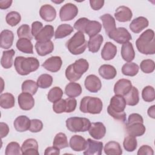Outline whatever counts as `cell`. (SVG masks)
Segmentation results:
<instances>
[{
  "label": "cell",
  "mask_w": 155,
  "mask_h": 155,
  "mask_svg": "<svg viewBox=\"0 0 155 155\" xmlns=\"http://www.w3.org/2000/svg\"><path fill=\"white\" fill-rule=\"evenodd\" d=\"M138 51L143 54H154L155 53L154 32L151 29L144 31L136 41Z\"/></svg>",
  "instance_id": "1"
},
{
  "label": "cell",
  "mask_w": 155,
  "mask_h": 155,
  "mask_svg": "<svg viewBox=\"0 0 155 155\" xmlns=\"http://www.w3.org/2000/svg\"><path fill=\"white\" fill-rule=\"evenodd\" d=\"M14 66L19 74L25 76L37 70L39 67V62L34 57L17 56L15 59Z\"/></svg>",
  "instance_id": "2"
},
{
  "label": "cell",
  "mask_w": 155,
  "mask_h": 155,
  "mask_svg": "<svg viewBox=\"0 0 155 155\" xmlns=\"http://www.w3.org/2000/svg\"><path fill=\"white\" fill-rule=\"evenodd\" d=\"M66 47L72 54L78 55L84 53L87 47L84 34L81 31L75 33L66 42Z\"/></svg>",
  "instance_id": "3"
},
{
  "label": "cell",
  "mask_w": 155,
  "mask_h": 155,
  "mask_svg": "<svg viewBox=\"0 0 155 155\" xmlns=\"http://www.w3.org/2000/svg\"><path fill=\"white\" fill-rule=\"evenodd\" d=\"M103 108V103L101 99L91 96L84 97L80 103L79 109L84 113L93 114H99Z\"/></svg>",
  "instance_id": "4"
},
{
  "label": "cell",
  "mask_w": 155,
  "mask_h": 155,
  "mask_svg": "<svg viewBox=\"0 0 155 155\" xmlns=\"http://www.w3.org/2000/svg\"><path fill=\"white\" fill-rule=\"evenodd\" d=\"M66 127L67 129L74 133L85 132L88 130L91 122L85 117H72L66 120Z\"/></svg>",
  "instance_id": "5"
},
{
  "label": "cell",
  "mask_w": 155,
  "mask_h": 155,
  "mask_svg": "<svg viewBox=\"0 0 155 155\" xmlns=\"http://www.w3.org/2000/svg\"><path fill=\"white\" fill-rule=\"evenodd\" d=\"M108 37L120 44L128 42L132 39V36L129 31L124 27L115 28L108 35Z\"/></svg>",
  "instance_id": "6"
},
{
  "label": "cell",
  "mask_w": 155,
  "mask_h": 155,
  "mask_svg": "<svg viewBox=\"0 0 155 155\" xmlns=\"http://www.w3.org/2000/svg\"><path fill=\"white\" fill-rule=\"evenodd\" d=\"M78 13V7L72 3H67L59 10V18L62 21H71Z\"/></svg>",
  "instance_id": "7"
},
{
  "label": "cell",
  "mask_w": 155,
  "mask_h": 155,
  "mask_svg": "<svg viewBox=\"0 0 155 155\" xmlns=\"http://www.w3.org/2000/svg\"><path fill=\"white\" fill-rule=\"evenodd\" d=\"M103 143L88 138L87 140L86 148L84 151L85 155H101L102 152Z\"/></svg>",
  "instance_id": "8"
},
{
  "label": "cell",
  "mask_w": 155,
  "mask_h": 155,
  "mask_svg": "<svg viewBox=\"0 0 155 155\" xmlns=\"http://www.w3.org/2000/svg\"><path fill=\"white\" fill-rule=\"evenodd\" d=\"M21 151L24 155H39L38 142L33 138L26 139L22 143Z\"/></svg>",
  "instance_id": "9"
},
{
  "label": "cell",
  "mask_w": 155,
  "mask_h": 155,
  "mask_svg": "<svg viewBox=\"0 0 155 155\" xmlns=\"http://www.w3.org/2000/svg\"><path fill=\"white\" fill-rule=\"evenodd\" d=\"M84 85L86 89L91 93H97L102 87L100 79L94 74L87 76L85 79Z\"/></svg>",
  "instance_id": "10"
},
{
  "label": "cell",
  "mask_w": 155,
  "mask_h": 155,
  "mask_svg": "<svg viewBox=\"0 0 155 155\" xmlns=\"http://www.w3.org/2000/svg\"><path fill=\"white\" fill-rule=\"evenodd\" d=\"M90 135L94 139L99 140L103 138L106 133V128L103 123L100 122L91 123L88 129Z\"/></svg>",
  "instance_id": "11"
},
{
  "label": "cell",
  "mask_w": 155,
  "mask_h": 155,
  "mask_svg": "<svg viewBox=\"0 0 155 155\" xmlns=\"http://www.w3.org/2000/svg\"><path fill=\"white\" fill-rule=\"evenodd\" d=\"M18 105L23 110H30L35 105V99L32 95L27 93H21L18 97Z\"/></svg>",
  "instance_id": "12"
},
{
  "label": "cell",
  "mask_w": 155,
  "mask_h": 155,
  "mask_svg": "<svg viewBox=\"0 0 155 155\" xmlns=\"http://www.w3.org/2000/svg\"><path fill=\"white\" fill-rule=\"evenodd\" d=\"M62 61L59 56H51L45 61V62L42 64V66L47 70L51 72H57L58 71L62 66Z\"/></svg>",
  "instance_id": "13"
},
{
  "label": "cell",
  "mask_w": 155,
  "mask_h": 155,
  "mask_svg": "<svg viewBox=\"0 0 155 155\" xmlns=\"http://www.w3.org/2000/svg\"><path fill=\"white\" fill-rule=\"evenodd\" d=\"M131 82L127 79L118 80L114 86V93L115 94L125 96L132 88Z\"/></svg>",
  "instance_id": "14"
},
{
  "label": "cell",
  "mask_w": 155,
  "mask_h": 155,
  "mask_svg": "<svg viewBox=\"0 0 155 155\" xmlns=\"http://www.w3.org/2000/svg\"><path fill=\"white\" fill-rule=\"evenodd\" d=\"M126 105L127 103L123 96L115 94L111 98L108 106L116 112H123L126 107Z\"/></svg>",
  "instance_id": "15"
},
{
  "label": "cell",
  "mask_w": 155,
  "mask_h": 155,
  "mask_svg": "<svg viewBox=\"0 0 155 155\" xmlns=\"http://www.w3.org/2000/svg\"><path fill=\"white\" fill-rule=\"evenodd\" d=\"M133 16V13L130 8L122 5L116 8L114 13V17L117 21L121 22L130 21Z\"/></svg>",
  "instance_id": "16"
},
{
  "label": "cell",
  "mask_w": 155,
  "mask_h": 155,
  "mask_svg": "<svg viewBox=\"0 0 155 155\" xmlns=\"http://www.w3.org/2000/svg\"><path fill=\"white\" fill-rule=\"evenodd\" d=\"M39 15L41 18L44 21L47 22H51L56 18V11L51 5L45 4L40 8Z\"/></svg>",
  "instance_id": "17"
},
{
  "label": "cell",
  "mask_w": 155,
  "mask_h": 155,
  "mask_svg": "<svg viewBox=\"0 0 155 155\" xmlns=\"http://www.w3.org/2000/svg\"><path fill=\"white\" fill-rule=\"evenodd\" d=\"M148 19L143 16H139L133 19L130 24V30L135 33H139L148 26Z\"/></svg>",
  "instance_id": "18"
},
{
  "label": "cell",
  "mask_w": 155,
  "mask_h": 155,
  "mask_svg": "<svg viewBox=\"0 0 155 155\" xmlns=\"http://www.w3.org/2000/svg\"><path fill=\"white\" fill-rule=\"evenodd\" d=\"M87 140L81 136L74 135L70 139L69 142V146L70 148L75 151H82L86 148Z\"/></svg>",
  "instance_id": "19"
},
{
  "label": "cell",
  "mask_w": 155,
  "mask_h": 155,
  "mask_svg": "<svg viewBox=\"0 0 155 155\" xmlns=\"http://www.w3.org/2000/svg\"><path fill=\"white\" fill-rule=\"evenodd\" d=\"M35 47L38 55L44 56L53 51L54 44L51 41L47 42H36Z\"/></svg>",
  "instance_id": "20"
},
{
  "label": "cell",
  "mask_w": 155,
  "mask_h": 155,
  "mask_svg": "<svg viewBox=\"0 0 155 155\" xmlns=\"http://www.w3.org/2000/svg\"><path fill=\"white\" fill-rule=\"evenodd\" d=\"M72 70L80 78L84 73H85L88 69L89 64L85 59H79L76 60L73 64H70Z\"/></svg>",
  "instance_id": "21"
},
{
  "label": "cell",
  "mask_w": 155,
  "mask_h": 155,
  "mask_svg": "<svg viewBox=\"0 0 155 155\" xmlns=\"http://www.w3.org/2000/svg\"><path fill=\"white\" fill-rule=\"evenodd\" d=\"M53 35H54L53 27L51 25H46L35 37V39L37 42H47L50 41Z\"/></svg>",
  "instance_id": "22"
},
{
  "label": "cell",
  "mask_w": 155,
  "mask_h": 155,
  "mask_svg": "<svg viewBox=\"0 0 155 155\" xmlns=\"http://www.w3.org/2000/svg\"><path fill=\"white\" fill-rule=\"evenodd\" d=\"M116 53V46L111 42H107L105 44L101 51V57L105 61H110L115 57Z\"/></svg>",
  "instance_id": "23"
},
{
  "label": "cell",
  "mask_w": 155,
  "mask_h": 155,
  "mask_svg": "<svg viewBox=\"0 0 155 155\" xmlns=\"http://www.w3.org/2000/svg\"><path fill=\"white\" fill-rule=\"evenodd\" d=\"M31 120L26 116H19L17 117L13 122L15 130L18 132H24L29 130Z\"/></svg>",
  "instance_id": "24"
},
{
  "label": "cell",
  "mask_w": 155,
  "mask_h": 155,
  "mask_svg": "<svg viewBox=\"0 0 155 155\" xmlns=\"http://www.w3.org/2000/svg\"><path fill=\"white\" fill-rule=\"evenodd\" d=\"M98 72L102 78L107 80L114 79L117 74V71L115 67L109 64L102 65L99 68Z\"/></svg>",
  "instance_id": "25"
},
{
  "label": "cell",
  "mask_w": 155,
  "mask_h": 155,
  "mask_svg": "<svg viewBox=\"0 0 155 155\" xmlns=\"http://www.w3.org/2000/svg\"><path fill=\"white\" fill-rule=\"evenodd\" d=\"M14 40V34L9 30H4L1 33L0 45L2 48L8 49L13 44Z\"/></svg>",
  "instance_id": "26"
},
{
  "label": "cell",
  "mask_w": 155,
  "mask_h": 155,
  "mask_svg": "<svg viewBox=\"0 0 155 155\" xmlns=\"http://www.w3.org/2000/svg\"><path fill=\"white\" fill-rule=\"evenodd\" d=\"M121 56L123 59L128 62H131L135 57V52L133 44L128 42L124 44L121 47Z\"/></svg>",
  "instance_id": "27"
},
{
  "label": "cell",
  "mask_w": 155,
  "mask_h": 155,
  "mask_svg": "<svg viewBox=\"0 0 155 155\" xmlns=\"http://www.w3.org/2000/svg\"><path fill=\"white\" fill-rule=\"evenodd\" d=\"M145 130L146 128L143 123H135L126 125L127 133L134 137L142 136L145 133Z\"/></svg>",
  "instance_id": "28"
},
{
  "label": "cell",
  "mask_w": 155,
  "mask_h": 155,
  "mask_svg": "<svg viewBox=\"0 0 155 155\" xmlns=\"http://www.w3.org/2000/svg\"><path fill=\"white\" fill-rule=\"evenodd\" d=\"M101 29L102 25L99 22L89 20L85 25L84 33H85L91 38L97 35L101 31Z\"/></svg>",
  "instance_id": "29"
},
{
  "label": "cell",
  "mask_w": 155,
  "mask_h": 155,
  "mask_svg": "<svg viewBox=\"0 0 155 155\" xmlns=\"http://www.w3.org/2000/svg\"><path fill=\"white\" fill-rule=\"evenodd\" d=\"M100 19L102 21L103 27L107 35L116 28L115 19L111 15L108 13L104 14L100 16Z\"/></svg>",
  "instance_id": "30"
},
{
  "label": "cell",
  "mask_w": 155,
  "mask_h": 155,
  "mask_svg": "<svg viewBox=\"0 0 155 155\" xmlns=\"http://www.w3.org/2000/svg\"><path fill=\"white\" fill-rule=\"evenodd\" d=\"M16 48L18 50L24 53H33V45L31 40L27 38H19L16 42Z\"/></svg>",
  "instance_id": "31"
},
{
  "label": "cell",
  "mask_w": 155,
  "mask_h": 155,
  "mask_svg": "<svg viewBox=\"0 0 155 155\" xmlns=\"http://www.w3.org/2000/svg\"><path fill=\"white\" fill-rule=\"evenodd\" d=\"M103 41V36L99 34H97L93 37L90 38L87 42L88 50L92 53L98 52Z\"/></svg>",
  "instance_id": "32"
},
{
  "label": "cell",
  "mask_w": 155,
  "mask_h": 155,
  "mask_svg": "<svg viewBox=\"0 0 155 155\" xmlns=\"http://www.w3.org/2000/svg\"><path fill=\"white\" fill-rule=\"evenodd\" d=\"M65 94L69 97H76L82 93V87L78 83L71 82L68 84L65 88Z\"/></svg>",
  "instance_id": "33"
},
{
  "label": "cell",
  "mask_w": 155,
  "mask_h": 155,
  "mask_svg": "<svg viewBox=\"0 0 155 155\" xmlns=\"http://www.w3.org/2000/svg\"><path fill=\"white\" fill-rule=\"evenodd\" d=\"M124 97L127 104L130 106L136 105L139 102V91L135 87H132L131 90Z\"/></svg>",
  "instance_id": "34"
},
{
  "label": "cell",
  "mask_w": 155,
  "mask_h": 155,
  "mask_svg": "<svg viewBox=\"0 0 155 155\" xmlns=\"http://www.w3.org/2000/svg\"><path fill=\"white\" fill-rule=\"evenodd\" d=\"M104 153L107 155H120L122 154V150L117 142L110 141L104 147Z\"/></svg>",
  "instance_id": "35"
},
{
  "label": "cell",
  "mask_w": 155,
  "mask_h": 155,
  "mask_svg": "<svg viewBox=\"0 0 155 155\" xmlns=\"http://www.w3.org/2000/svg\"><path fill=\"white\" fill-rule=\"evenodd\" d=\"M15 99L13 95L9 93L1 94L0 96V105L4 109L12 108L14 107Z\"/></svg>",
  "instance_id": "36"
},
{
  "label": "cell",
  "mask_w": 155,
  "mask_h": 155,
  "mask_svg": "<svg viewBox=\"0 0 155 155\" xmlns=\"http://www.w3.org/2000/svg\"><path fill=\"white\" fill-rule=\"evenodd\" d=\"M15 54L14 50L11 49L2 52V55L1 59V64L5 69L12 67L13 65V57Z\"/></svg>",
  "instance_id": "37"
},
{
  "label": "cell",
  "mask_w": 155,
  "mask_h": 155,
  "mask_svg": "<svg viewBox=\"0 0 155 155\" xmlns=\"http://www.w3.org/2000/svg\"><path fill=\"white\" fill-rule=\"evenodd\" d=\"M73 31V28L70 24H63L59 25L55 33L54 38L55 39H61L70 35Z\"/></svg>",
  "instance_id": "38"
},
{
  "label": "cell",
  "mask_w": 155,
  "mask_h": 155,
  "mask_svg": "<svg viewBox=\"0 0 155 155\" xmlns=\"http://www.w3.org/2000/svg\"><path fill=\"white\" fill-rule=\"evenodd\" d=\"M139 67L134 62H128L123 65L122 67V73L123 74L128 76H134L139 72Z\"/></svg>",
  "instance_id": "39"
},
{
  "label": "cell",
  "mask_w": 155,
  "mask_h": 155,
  "mask_svg": "<svg viewBox=\"0 0 155 155\" xmlns=\"http://www.w3.org/2000/svg\"><path fill=\"white\" fill-rule=\"evenodd\" d=\"M53 145L59 149L68 147L69 145L65 134L63 133H59L56 134L53 142Z\"/></svg>",
  "instance_id": "40"
},
{
  "label": "cell",
  "mask_w": 155,
  "mask_h": 155,
  "mask_svg": "<svg viewBox=\"0 0 155 155\" xmlns=\"http://www.w3.org/2000/svg\"><path fill=\"white\" fill-rule=\"evenodd\" d=\"M21 88L22 92L30 93L31 95H34L37 92L38 86L37 82L33 80L28 79L25 80L23 82L21 85Z\"/></svg>",
  "instance_id": "41"
},
{
  "label": "cell",
  "mask_w": 155,
  "mask_h": 155,
  "mask_svg": "<svg viewBox=\"0 0 155 155\" xmlns=\"http://www.w3.org/2000/svg\"><path fill=\"white\" fill-rule=\"evenodd\" d=\"M123 146L126 151L129 152L134 151L137 147V142L136 137L130 135L125 137L123 142Z\"/></svg>",
  "instance_id": "42"
},
{
  "label": "cell",
  "mask_w": 155,
  "mask_h": 155,
  "mask_svg": "<svg viewBox=\"0 0 155 155\" xmlns=\"http://www.w3.org/2000/svg\"><path fill=\"white\" fill-rule=\"evenodd\" d=\"M38 87L41 88H47L50 87L53 82V78L48 74H42L37 79Z\"/></svg>",
  "instance_id": "43"
},
{
  "label": "cell",
  "mask_w": 155,
  "mask_h": 155,
  "mask_svg": "<svg viewBox=\"0 0 155 155\" xmlns=\"http://www.w3.org/2000/svg\"><path fill=\"white\" fill-rule=\"evenodd\" d=\"M63 96V91L59 87H54L50 90L47 94L48 100L54 103V102L60 100Z\"/></svg>",
  "instance_id": "44"
},
{
  "label": "cell",
  "mask_w": 155,
  "mask_h": 155,
  "mask_svg": "<svg viewBox=\"0 0 155 155\" xmlns=\"http://www.w3.org/2000/svg\"><path fill=\"white\" fill-rule=\"evenodd\" d=\"M21 20V15L15 11H12L8 13L5 17L6 22L12 27H14L18 25L20 22Z\"/></svg>",
  "instance_id": "45"
},
{
  "label": "cell",
  "mask_w": 155,
  "mask_h": 155,
  "mask_svg": "<svg viewBox=\"0 0 155 155\" xmlns=\"http://www.w3.org/2000/svg\"><path fill=\"white\" fill-rule=\"evenodd\" d=\"M21 154V148L19 144L16 142H10L5 148V155H20Z\"/></svg>",
  "instance_id": "46"
},
{
  "label": "cell",
  "mask_w": 155,
  "mask_h": 155,
  "mask_svg": "<svg viewBox=\"0 0 155 155\" xmlns=\"http://www.w3.org/2000/svg\"><path fill=\"white\" fill-rule=\"evenodd\" d=\"M142 97L144 101L147 102H153L155 99L154 88L150 85L146 86L142 91Z\"/></svg>",
  "instance_id": "47"
},
{
  "label": "cell",
  "mask_w": 155,
  "mask_h": 155,
  "mask_svg": "<svg viewBox=\"0 0 155 155\" xmlns=\"http://www.w3.org/2000/svg\"><path fill=\"white\" fill-rule=\"evenodd\" d=\"M17 35L19 38H27L31 40L33 38L31 29L28 24L21 25L17 30Z\"/></svg>",
  "instance_id": "48"
},
{
  "label": "cell",
  "mask_w": 155,
  "mask_h": 155,
  "mask_svg": "<svg viewBox=\"0 0 155 155\" xmlns=\"http://www.w3.org/2000/svg\"><path fill=\"white\" fill-rule=\"evenodd\" d=\"M140 70L145 73L148 74L154 71L155 68V64L152 59L143 60L140 64Z\"/></svg>",
  "instance_id": "49"
},
{
  "label": "cell",
  "mask_w": 155,
  "mask_h": 155,
  "mask_svg": "<svg viewBox=\"0 0 155 155\" xmlns=\"http://www.w3.org/2000/svg\"><path fill=\"white\" fill-rule=\"evenodd\" d=\"M107 112L111 117H113L116 120H119V121L122 122H125L127 121L126 113L124 111H123V112H116V111H113V110H111L109 106H108Z\"/></svg>",
  "instance_id": "50"
},
{
  "label": "cell",
  "mask_w": 155,
  "mask_h": 155,
  "mask_svg": "<svg viewBox=\"0 0 155 155\" xmlns=\"http://www.w3.org/2000/svg\"><path fill=\"white\" fill-rule=\"evenodd\" d=\"M53 110L56 113L58 114L65 112V100L61 99L60 100L54 102L53 105Z\"/></svg>",
  "instance_id": "51"
},
{
  "label": "cell",
  "mask_w": 155,
  "mask_h": 155,
  "mask_svg": "<svg viewBox=\"0 0 155 155\" xmlns=\"http://www.w3.org/2000/svg\"><path fill=\"white\" fill-rule=\"evenodd\" d=\"M42 128L43 124L41 120L37 119L31 120L29 131H30L32 133H38L41 131Z\"/></svg>",
  "instance_id": "52"
},
{
  "label": "cell",
  "mask_w": 155,
  "mask_h": 155,
  "mask_svg": "<svg viewBox=\"0 0 155 155\" xmlns=\"http://www.w3.org/2000/svg\"><path fill=\"white\" fill-rule=\"evenodd\" d=\"M89 19L87 18H81L78 19L74 24V28H75L78 31H81L84 33V29L87 23L88 22Z\"/></svg>",
  "instance_id": "53"
},
{
  "label": "cell",
  "mask_w": 155,
  "mask_h": 155,
  "mask_svg": "<svg viewBox=\"0 0 155 155\" xmlns=\"http://www.w3.org/2000/svg\"><path fill=\"white\" fill-rule=\"evenodd\" d=\"M65 100V113H71L75 110L77 105V101L74 97H68Z\"/></svg>",
  "instance_id": "54"
},
{
  "label": "cell",
  "mask_w": 155,
  "mask_h": 155,
  "mask_svg": "<svg viewBox=\"0 0 155 155\" xmlns=\"http://www.w3.org/2000/svg\"><path fill=\"white\" fill-rule=\"evenodd\" d=\"M135 123H143V119L142 116L138 113H132L128 118L126 125H131Z\"/></svg>",
  "instance_id": "55"
},
{
  "label": "cell",
  "mask_w": 155,
  "mask_h": 155,
  "mask_svg": "<svg viewBox=\"0 0 155 155\" xmlns=\"http://www.w3.org/2000/svg\"><path fill=\"white\" fill-rule=\"evenodd\" d=\"M137 155H146V154L153 155L154 151L153 148L147 145H143L139 148L137 153Z\"/></svg>",
  "instance_id": "56"
},
{
  "label": "cell",
  "mask_w": 155,
  "mask_h": 155,
  "mask_svg": "<svg viewBox=\"0 0 155 155\" xmlns=\"http://www.w3.org/2000/svg\"><path fill=\"white\" fill-rule=\"evenodd\" d=\"M43 28V24L39 21H35L31 24V34L35 37Z\"/></svg>",
  "instance_id": "57"
},
{
  "label": "cell",
  "mask_w": 155,
  "mask_h": 155,
  "mask_svg": "<svg viewBox=\"0 0 155 155\" xmlns=\"http://www.w3.org/2000/svg\"><path fill=\"white\" fill-rule=\"evenodd\" d=\"M104 1L102 0H90V4L91 7L94 10H100L104 5Z\"/></svg>",
  "instance_id": "58"
},
{
  "label": "cell",
  "mask_w": 155,
  "mask_h": 155,
  "mask_svg": "<svg viewBox=\"0 0 155 155\" xmlns=\"http://www.w3.org/2000/svg\"><path fill=\"white\" fill-rule=\"evenodd\" d=\"M0 128H1V137L4 138L7 136L9 132V127L8 125L4 122L0 123Z\"/></svg>",
  "instance_id": "59"
},
{
  "label": "cell",
  "mask_w": 155,
  "mask_h": 155,
  "mask_svg": "<svg viewBox=\"0 0 155 155\" xmlns=\"http://www.w3.org/2000/svg\"><path fill=\"white\" fill-rule=\"evenodd\" d=\"M60 149L53 146L48 147L45 150L44 154L49 155V154H60Z\"/></svg>",
  "instance_id": "60"
},
{
  "label": "cell",
  "mask_w": 155,
  "mask_h": 155,
  "mask_svg": "<svg viewBox=\"0 0 155 155\" xmlns=\"http://www.w3.org/2000/svg\"><path fill=\"white\" fill-rule=\"evenodd\" d=\"M12 0H1L0 1V8L1 9H7L9 8L12 4Z\"/></svg>",
  "instance_id": "61"
},
{
  "label": "cell",
  "mask_w": 155,
  "mask_h": 155,
  "mask_svg": "<svg viewBox=\"0 0 155 155\" xmlns=\"http://www.w3.org/2000/svg\"><path fill=\"white\" fill-rule=\"evenodd\" d=\"M148 114L150 117H151L153 119L155 118V105H153L152 106H151L147 111Z\"/></svg>",
  "instance_id": "62"
},
{
  "label": "cell",
  "mask_w": 155,
  "mask_h": 155,
  "mask_svg": "<svg viewBox=\"0 0 155 155\" xmlns=\"http://www.w3.org/2000/svg\"><path fill=\"white\" fill-rule=\"evenodd\" d=\"M51 2H54V3H56V4H60V3H61V2H64V0H62V1H51Z\"/></svg>",
  "instance_id": "63"
}]
</instances>
